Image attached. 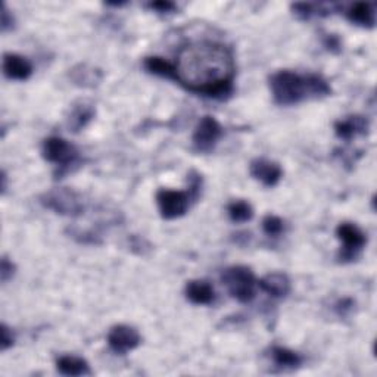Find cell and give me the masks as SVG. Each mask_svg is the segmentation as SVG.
I'll use <instances>...</instances> for the list:
<instances>
[{"instance_id":"9a60e30c","label":"cell","mask_w":377,"mask_h":377,"mask_svg":"<svg viewBox=\"0 0 377 377\" xmlns=\"http://www.w3.org/2000/svg\"><path fill=\"white\" fill-rule=\"evenodd\" d=\"M95 117V108L87 100H80V102L74 104L68 117V127L77 133L81 129H84L87 122H89Z\"/></svg>"},{"instance_id":"7a4b0ae2","label":"cell","mask_w":377,"mask_h":377,"mask_svg":"<svg viewBox=\"0 0 377 377\" xmlns=\"http://www.w3.org/2000/svg\"><path fill=\"white\" fill-rule=\"evenodd\" d=\"M270 89L275 104L287 106L305 99H319L332 93L330 86L321 75H300L292 71H279L270 77Z\"/></svg>"},{"instance_id":"5bb4252c","label":"cell","mask_w":377,"mask_h":377,"mask_svg":"<svg viewBox=\"0 0 377 377\" xmlns=\"http://www.w3.org/2000/svg\"><path fill=\"white\" fill-rule=\"evenodd\" d=\"M186 296L196 305H208L216 299V291L205 280H192L186 286Z\"/></svg>"},{"instance_id":"603a6c76","label":"cell","mask_w":377,"mask_h":377,"mask_svg":"<svg viewBox=\"0 0 377 377\" xmlns=\"http://www.w3.org/2000/svg\"><path fill=\"white\" fill-rule=\"evenodd\" d=\"M150 9H154L157 12H159V14H167V12H173L175 10V3L173 2H168V0H159V2H152L147 5Z\"/></svg>"},{"instance_id":"4316f807","label":"cell","mask_w":377,"mask_h":377,"mask_svg":"<svg viewBox=\"0 0 377 377\" xmlns=\"http://www.w3.org/2000/svg\"><path fill=\"white\" fill-rule=\"evenodd\" d=\"M326 46H328L332 50H335V49L339 50V47H341V42H339L337 37L330 35V37H328V43H326Z\"/></svg>"},{"instance_id":"ac0fdd59","label":"cell","mask_w":377,"mask_h":377,"mask_svg":"<svg viewBox=\"0 0 377 377\" xmlns=\"http://www.w3.org/2000/svg\"><path fill=\"white\" fill-rule=\"evenodd\" d=\"M271 358L282 369H298L303 364V357L295 351L283 346H274L271 349Z\"/></svg>"},{"instance_id":"5b68a950","label":"cell","mask_w":377,"mask_h":377,"mask_svg":"<svg viewBox=\"0 0 377 377\" xmlns=\"http://www.w3.org/2000/svg\"><path fill=\"white\" fill-rule=\"evenodd\" d=\"M42 154L46 161L56 164L61 168L59 175H62V173L67 171L79 159L77 149L62 137H49V139H46Z\"/></svg>"},{"instance_id":"3957f363","label":"cell","mask_w":377,"mask_h":377,"mask_svg":"<svg viewBox=\"0 0 377 377\" xmlns=\"http://www.w3.org/2000/svg\"><path fill=\"white\" fill-rule=\"evenodd\" d=\"M221 282L227 287L229 294L239 303L246 304L255 298V275L252 270L245 266L225 268L221 274Z\"/></svg>"},{"instance_id":"6da1fadb","label":"cell","mask_w":377,"mask_h":377,"mask_svg":"<svg viewBox=\"0 0 377 377\" xmlns=\"http://www.w3.org/2000/svg\"><path fill=\"white\" fill-rule=\"evenodd\" d=\"M234 72L232 49L211 40L184 45L174 62V80L187 90L209 97L229 96Z\"/></svg>"},{"instance_id":"7c38bea8","label":"cell","mask_w":377,"mask_h":377,"mask_svg":"<svg viewBox=\"0 0 377 377\" xmlns=\"http://www.w3.org/2000/svg\"><path fill=\"white\" fill-rule=\"evenodd\" d=\"M367 130H369V121L360 115L348 117L346 120H341L335 124L336 136L339 137V139H344V141H351L353 137L358 134H366Z\"/></svg>"},{"instance_id":"2e32d148","label":"cell","mask_w":377,"mask_h":377,"mask_svg":"<svg viewBox=\"0 0 377 377\" xmlns=\"http://www.w3.org/2000/svg\"><path fill=\"white\" fill-rule=\"evenodd\" d=\"M346 17L351 22H355L361 27H374L376 22V6L373 3H354L346 10Z\"/></svg>"},{"instance_id":"277c9868","label":"cell","mask_w":377,"mask_h":377,"mask_svg":"<svg viewBox=\"0 0 377 377\" xmlns=\"http://www.w3.org/2000/svg\"><path fill=\"white\" fill-rule=\"evenodd\" d=\"M40 202L59 216L79 217L84 211L83 198L68 187H58L40 196Z\"/></svg>"},{"instance_id":"7402d4cb","label":"cell","mask_w":377,"mask_h":377,"mask_svg":"<svg viewBox=\"0 0 377 377\" xmlns=\"http://www.w3.org/2000/svg\"><path fill=\"white\" fill-rule=\"evenodd\" d=\"M292 9L295 10V14L303 19H308L312 15H317L316 6L310 5V3H295V5H292Z\"/></svg>"},{"instance_id":"ffe728a7","label":"cell","mask_w":377,"mask_h":377,"mask_svg":"<svg viewBox=\"0 0 377 377\" xmlns=\"http://www.w3.org/2000/svg\"><path fill=\"white\" fill-rule=\"evenodd\" d=\"M145 68L157 75H161V77H167L174 80V64H170L168 61L152 56V58H146L145 59Z\"/></svg>"},{"instance_id":"44dd1931","label":"cell","mask_w":377,"mask_h":377,"mask_svg":"<svg viewBox=\"0 0 377 377\" xmlns=\"http://www.w3.org/2000/svg\"><path fill=\"white\" fill-rule=\"evenodd\" d=\"M283 227H284L283 220L275 216H267L262 220V230L268 236H273V237L280 236L283 232Z\"/></svg>"},{"instance_id":"9c48e42d","label":"cell","mask_w":377,"mask_h":377,"mask_svg":"<svg viewBox=\"0 0 377 377\" xmlns=\"http://www.w3.org/2000/svg\"><path fill=\"white\" fill-rule=\"evenodd\" d=\"M141 335L131 326L127 324H118L112 328L108 335V344L109 348L118 355L127 354L129 351H133L141 345Z\"/></svg>"},{"instance_id":"4fadbf2b","label":"cell","mask_w":377,"mask_h":377,"mask_svg":"<svg viewBox=\"0 0 377 377\" xmlns=\"http://www.w3.org/2000/svg\"><path fill=\"white\" fill-rule=\"evenodd\" d=\"M258 286L273 298H284L291 292V282H289L287 275L282 273H271L264 275L258 282Z\"/></svg>"},{"instance_id":"d4e9b609","label":"cell","mask_w":377,"mask_h":377,"mask_svg":"<svg viewBox=\"0 0 377 377\" xmlns=\"http://www.w3.org/2000/svg\"><path fill=\"white\" fill-rule=\"evenodd\" d=\"M0 333H2V349L6 351L8 348L14 345L15 337L12 335V330H9V328H6L5 324H2V330H0Z\"/></svg>"},{"instance_id":"d6986e66","label":"cell","mask_w":377,"mask_h":377,"mask_svg":"<svg viewBox=\"0 0 377 377\" xmlns=\"http://www.w3.org/2000/svg\"><path fill=\"white\" fill-rule=\"evenodd\" d=\"M227 212L230 220L234 223H246L254 217V209L246 200H233L227 208Z\"/></svg>"},{"instance_id":"484cf974","label":"cell","mask_w":377,"mask_h":377,"mask_svg":"<svg viewBox=\"0 0 377 377\" xmlns=\"http://www.w3.org/2000/svg\"><path fill=\"white\" fill-rule=\"evenodd\" d=\"M14 27V17L9 15V10L6 5L2 6V31H8L9 29Z\"/></svg>"},{"instance_id":"52a82bcc","label":"cell","mask_w":377,"mask_h":377,"mask_svg":"<svg viewBox=\"0 0 377 377\" xmlns=\"http://www.w3.org/2000/svg\"><path fill=\"white\" fill-rule=\"evenodd\" d=\"M191 193L180 191H168L161 188L157 193V202L161 211V216L166 220H174L183 217L191 205Z\"/></svg>"},{"instance_id":"30bf717a","label":"cell","mask_w":377,"mask_h":377,"mask_svg":"<svg viewBox=\"0 0 377 377\" xmlns=\"http://www.w3.org/2000/svg\"><path fill=\"white\" fill-rule=\"evenodd\" d=\"M250 175L258 182H261L264 186L273 187L278 184L282 179V168L279 164H275L273 161L268 159H255L250 162L249 167Z\"/></svg>"},{"instance_id":"8992f818","label":"cell","mask_w":377,"mask_h":377,"mask_svg":"<svg viewBox=\"0 0 377 377\" xmlns=\"http://www.w3.org/2000/svg\"><path fill=\"white\" fill-rule=\"evenodd\" d=\"M336 234L339 241L342 242V249L339 258L344 262H349L357 258V255L361 252V249L366 245L367 239L360 227H357L353 223H342L337 225Z\"/></svg>"},{"instance_id":"8fae6325","label":"cell","mask_w":377,"mask_h":377,"mask_svg":"<svg viewBox=\"0 0 377 377\" xmlns=\"http://www.w3.org/2000/svg\"><path fill=\"white\" fill-rule=\"evenodd\" d=\"M3 72L10 80L24 81L33 74V65L27 58L17 54H6L3 56Z\"/></svg>"},{"instance_id":"cb8c5ba5","label":"cell","mask_w":377,"mask_h":377,"mask_svg":"<svg viewBox=\"0 0 377 377\" xmlns=\"http://www.w3.org/2000/svg\"><path fill=\"white\" fill-rule=\"evenodd\" d=\"M15 273V266L8 258L2 259V266H0V275H2V282L6 283Z\"/></svg>"},{"instance_id":"ba28073f","label":"cell","mask_w":377,"mask_h":377,"mask_svg":"<svg viewBox=\"0 0 377 377\" xmlns=\"http://www.w3.org/2000/svg\"><path fill=\"white\" fill-rule=\"evenodd\" d=\"M223 136V129L220 122L214 117H204L196 125L193 133V145L200 152H209L214 149Z\"/></svg>"},{"instance_id":"e0dca14e","label":"cell","mask_w":377,"mask_h":377,"mask_svg":"<svg viewBox=\"0 0 377 377\" xmlns=\"http://www.w3.org/2000/svg\"><path fill=\"white\" fill-rule=\"evenodd\" d=\"M56 369L61 374L64 376H86L90 374L89 362L80 357L74 355H64L56 361Z\"/></svg>"}]
</instances>
